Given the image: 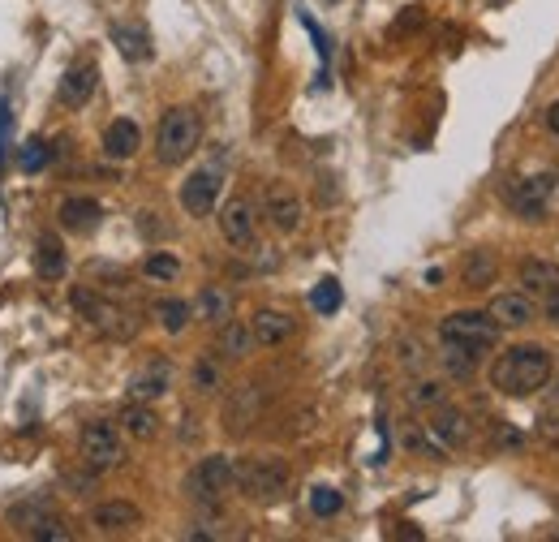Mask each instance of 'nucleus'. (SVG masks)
<instances>
[{
	"label": "nucleus",
	"instance_id": "nucleus-1",
	"mask_svg": "<svg viewBox=\"0 0 559 542\" xmlns=\"http://www.w3.org/2000/svg\"><path fill=\"white\" fill-rule=\"evenodd\" d=\"M551 370H555V353L547 345H512L491 366V388L512 396V401H525V396L547 388Z\"/></svg>",
	"mask_w": 559,
	"mask_h": 542
},
{
	"label": "nucleus",
	"instance_id": "nucleus-2",
	"mask_svg": "<svg viewBox=\"0 0 559 542\" xmlns=\"http://www.w3.org/2000/svg\"><path fill=\"white\" fill-rule=\"evenodd\" d=\"M233 487L254 504H276L293 491V469L276 456H246L233 465Z\"/></svg>",
	"mask_w": 559,
	"mask_h": 542
},
{
	"label": "nucleus",
	"instance_id": "nucleus-3",
	"mask_svg": "<svg viewBox=\"0 0 559 542\" xmlns=\"http://www.w3.org/2000/svg\"><path fill=\"white\" fill-rule=\"evenodd\" d=\"M198 142H203V117H198L194 108L177 104L160 117V130H155V160L164 168H177L198 151Z\"/></svg>",
	"mask_w": 559,
	"mask_h": 542
},
{
	"label": "nucleus",
	"instance_id": "nucleus-4",
	"mask_svg": "<svg viewBox=\"0 0 559 542\" xmlns=\"http://www.w3.org/2000/svg\"><path fill=\"white\" fill-rule=\"evenodd\" d=\"M499 327L486 310H456V315H448L439 323V340L443 349H456V353H469V358H482L486 349L499 345Z\"/></svg>",
	"mask_w": 559,
	"mask_h": 542
},
{
	"label": "nucleus",
	"instance_id": "nucleus-5",
	"mask_svg": "<svg viewBox=\"0 0 559 542\" xmlns=\"http://www.w3.org/2000/svg\"><path fill=\"white\" fill-rule=\"evenodd\" d=\"M78 452H82V465L91 469V474H108V469H117V465L125 461V444H121L117 426L104 422V418L82 426Z\"/></svg>",
	"mask_w": 559,
	"mask_h": 542
},
{
	"label": "nucleus",
	"instance_id": "nucleus-6",
	"mask_svg": "<svg viewBox=\"0 0 559 542\" xmlns=\"http://www.w3.org/2000/svg\"><path fill=\"white\" fill-rule=\"evenodd\" d=\"M228 491H233V456H224V452L203 456L185 474V495L198 499V504H220Z\"/></svg>",
	"mask_w": 559,
	"mask_h": 542
},
{
	"label": "nucleus",
	"instance_id": "nucleus-7",
	"mask_svg": "<svg viewBox=\"0 0 559 542\" xmlns=\"http://www.w3.org/2000/svg\"><path fill=\"white\" fill-rule=\"evenodd\" d=\"M74 310L95 327V332H104V336H112V340H125V336H134V315L129 310H121V306H112V302H104L99 293H91V289H74Z\"/></svg>",
	"mask_w": 559,
	"mask_h": 542
},
{
	"label": "nucleus",
	"instance_id": "nucleus-8",
	"mask_svg": "<svg viewBox=\"0 0 559 542\" xmlns=\"http://www.w3.org/2000/svg\"><path fill=\"white\" fill-rule=\"evenodd\" d=\"M555 194V177L538 173V177H516L504 185V203L512 207V216H521L529 224H538L547 216V198Z\"/></svg>",
	"mask_w": 559,
	"mask_h": 542
},
{
	"label": "nucleus",
	"instance_id": "nucleus-9",
	"mask_svg": "<svg viewBox=\"0 0 559 542\" xmlns=\"http://www.w3.org/2000/svg\"><path fill=\"white\" fill-rule=\"evenodd\" d=\"M426 435L435 439V448L439 452H461L469 448V439H473V426L461 409H452L448 401L435 405V413H430V422H426Z\"/></svg>",
	"mask_w": 559,
	"mask_h": 542
},
{
	"label": "nucleus",
	"instance_id": "nucleus-10",
	"mask_svg": "<svg viewBox=\"0 0 559 542\" xmlns=\"http://www.w3.org/2000/svg\"><path fill=\"white\" fill-rule=\"evenodd\" d=\"M215 203H220V173L215 168H198V173H190L181 181V211L194 220H203L215 211Z\"/></svg>",
	"mask_w": 559,
	"mask_h": 542
},
{
	"label": "nucleus",
	"instance_id": "nucleus-11",
	"mask_svg": "<svg viewBox=\"0 0 559 542\" xmlns=\"http://www.w3.org/2000/svg\"><path fill=\"white\" fill-rule=\"evenodd\" d=\"M220 233H224V241H228V246H237V250L254 246L258 216H254L250 198H228V203H224V211H220Z\"/></svg>",
	"mask_w": 559,
	"mask_h": 542
},
{
	"label": "nucleus",
	"instance_id": "nucleus-12",
	"mask_svg": "<svg viewBox=\"0 0 559 542\" xmlns=\"http://www.w3.org/2000/svg\"><path fill=\"white\" fill-rule=\"evenodd\" d=\"M91 525H95V534H104V538L134 534L142 525V508L129 504V499H104V504L91 512Z\"/></svg>",
	"mask_w": 559,
	"mask_h": 542
},
{
	"label": "nucleus",
	"instance_id": "nucleus-13",
	"mask_svg": "<svg viewBox=\"0 0 559 542\" xmlns=\"http://www.w3.org/2000/svg\"><path fill=\"white\" fill-rule=\"evenodd\" d=\"M95 87H99V69L91 61L82 65H69L61 82H56V99H61L65 108H86L95 99Z\"/></svg>",
	"mask_w": 559,
	"mask_h": 542
},
{
	"label": "nucleus",
	"instance_id": "nucleus-14",
	"mask_svg": "<svg viewBox=\"0 0 559 542\" xmlns=\"http://www.w3.org/2000/svg\"><path fill=\"white\" fill-rule=\"evenodd\" d=\"M263 211H267V220L276 224L280 233H297V228H301V216H306V207H301V198L289 190V185H267Z\"/></svg>",
	"mask_w": 559,
	"mask_h": 542
},
{
	"label": "nucleus",
	"instance_id": "nucleus-15",
	"mask_svg": "<svg viewBox=\"0 0 559 542\" xmlns=\"http://www.w3.org/2000/svg\"><path fill=\"white\" fill-rule=\"evenodd\" d=\"M56 220H61L65 233L86 237V233H95V228L104 224V207H99L95 198H86V194H69L61 203V211H56Z\"/></svg>",
	"mask_w": 559,
	"mask_h": 542
},
{
	"label": "nucleus",
	"instance_id": "nucleus-16",
	"mask_svg": "<svg viewBox=\"0 0 559 542\" xmlns=\"http://www.w3.org/2000/svg\"><path fill=\"white\" fill-rule=\"evenodd\" d=\"M293 332H297V319L284 315V310H258L250 319V336L258 349H276L284 340H293Z\"/></svg>",
	"mask_w": 559,
	"mask_h": 542
},
{
	"label": "nucleus",
	"instance_id": "nucleus-17",
	"mask_svg": "<svg viewBox=\"0 0 559 542\" xmlns=\"http://www.w3.org/2000/svg\"><path fill=\"white\" fill-rule=\"evenodd\" d=\"M172 388V366L168 362H147L129 379V401H160V396Z\"/></svg>",
	"mask_w": 559,
	"mask_h": 542
},
{
	"label": "nucleus",
	"instance_id": "nucleus-18",
	"mask_svg": "<svg viewBox=\"0 0 559 542\" xmlns=\"http://www.w3.org/2000/svg\"><path fill=\"white\" fill-rule=\"evenodd\" d=\"M499 327H529L538 319V310L534 302H529V293H499L491 297V310H486Z\"/></svg>",
	"mask_w": 559,
	"mask_h": 542
},
{
	"label": "nucleus",
	"instance_id": "nucleus-19",
	"mask_svg": "<svg viewBox=\"0 0 559 542\" xmlns=\"http://www.w3.org/2000/svg\"><path fill=\"white\" fill-rule=\"evenodd\" d=\"M138 147H142V130L129 117H117L104 130V155L108 160H134Z\"/></svg>",
	"mask_w": 559,
	"mask_h": 542
},
{
	"label": "nucleus",
	"instance_id": "nucleus-20",
	"mask_svg": "<svg viewBox=\"0 0 559 542\" xmlns=\"http://www.w3.org/2000/svg\"><path fill=\"white\" fill-rule=\"evenodd\" d=\"M112 44H117V52L125 56V61H134V65H142V61H151V35H147V26H134V22H117L112 26Z\"/></svg>",
	"mask_w": 559,
	"mask_h": 542
},
{
	"label": "nucleus",
	"instance_id": "nucleus-21",
	"mask_svg": "<svg viewBox=\"0 0 559 542\" xmlns=\"http://www.w3.org/2000/svg\"><path fill=\"white\" fill-rule=\"evenodd\" d=\"M121 426H125V435H134V439H142V444H151V439L160 435V413H155L147 401H129L121 409Z\"/></svg>",
	"mask_w": 559,
	"mask_h": 542
},
{
	"label": "nucleus",
	"instance_id": "nucleus-22",
	"mask_svg": "<svg viewBox=\"0 0 559 542\" xmlns=\"http://www.w3.org/2000/svg\"><path fill=\"white\" fill-rule=\"evenodd\" d=\"M198 319L211 323V327H224L228 319H233V297H228V289H203L198 293V302L190 306Z\"/></svg>",
	"mask_w": 559,
	"mask_h": 542
},
{
	"label": "nucleus",
	"instance_id": "nucleus-23",
	"mask_svg": "<svg viewBox=\"0 0 559 542\" xmlns=\"http://www.w3.org/2000/svg\"><path fill=\"white\" fill-rule=\"evenodd\" d=\"M461 276H465V289H486V284H495V276H499V259L491 250H469Z\"/></svg>",
	"mask_w": 559,
	"mask_h": 542
},
{
	"label": "nucleus",
	"instance_id": "nucleus-24",
	"mask_svg": "<svg viewBox=\"0 0 559 542\" xmlns=\"http://www.w3.org/2000/svg\"><path fill=\"white\" fill-rule=\"evenodd\" d=\"M35 276L39 280H61L65 276V250L56 237H39L35 241Z\"/></svg>",
	"mask_w": 559,
	"mask_h": 542
},
{
	"label": "nucleus",
	"instance_id": "nucleus-25",
	"mask_svg": "<svg viewBox=\"0 0 559 542\" xmlns=\"http://www.w3.org/2000/svg\"><path fill=\"white\" fill-rule=\"evenodd\" d=\"M258 409H263V396H258L254 383L237 388V401L228 405V431H246V426L258 418Z\"/></svg>",
	"mask_w": 559,
	"mask_h": 542
},
{
	"label": "nucleus",
	"instance_id": "nucleus-26",
	"mask_svg": "<svg viewBox=\"0 0 559 542\" xmlns=\"http://www.w3.org/2000/svg\"><path fill=\"white\" fill-rule=\"evenodd\" d=\"M521 284H525V293L542 297L547 289H555V284H559V267L547 263V259H525L521 263Z\"/></svg>",
	"mask_w": 559,
	"mask_h": 542
},
{
	"label": "nucleus",
	"instance_id": "nucleus-27",
	"mask_svg": "<svg viewBox=\"0 0 559 542\" xmlns=\"http://www.w3.org/2000/svg\"><path fill=\"white\" fill-rule=\"evenodd\" d=\"M190 315L194 310H190V302H181V297H164V302L155 306V319H160L168 336H181L185 327H190Z\"/></svg>",
	"mask_w": 559,
	"mask_h": 542
},
{
	"label": "nucleus",
	"instance_id": "nucleus-28",
	"mask_svg": "<svg viewBox=\"0 0 559 542\" xmlns=\"http://www.w3.org/2000/svg\"><path fill=\"white\" fill-rule=\"evenodd\" d=\"M250 349H254L250 327H246V323H237V319H228V323H224V332H220V353H224V358H246Z\"/></svg>",
	"mask_w": 559,
	"mask_h": 542
},
{
	"label": "nucleus",
	"instance_id": "nucleus-29",
	"mask_svg": "<svg viewBox=\"0 0 559 542\" xmlns=\"http://www.w3.org/2000/svg\"><path fill=\"white\" fill-rule=\"evenodd\" d=\"M48 160H52V147L43 138H26L22 147H18V173H26V177L43 173V168H48Z\"/></svg>",
	"mask_w": 559,
	"mask_h": 542
},
{
	"label": "nucleus",
	"instance_id": "nucleus-30",
	"mask_svg": "<svg viewBox=\"0 0 559 542\" xmlns=\"http://www.w3.org/2000/svg\"><path fill=\"white\" fill-rule=\"evenodd\" d=\"M190 379H194V392H203V396L224 388V370H220V362H215V358H198L194 370H190Z\"/></svg>",
	"mask_w": 559,
	"mask_h": 542
},
{
	"label": "nucleus",
	"instance_id": "nucleus-31",
	"mask_svg": "<svg viewBox=\"0 0 559 542\" xmlns=\"http://www.w3.org/2000/svg\"><path fill=\"white\" fill-rule=\"evenodd\" d=\"M340 302H344V293H340V284H336L332 276H327V280H319V284H314V289H310V306L319 310V315H336V310H340Z\"/></svg>",
	"mask_w": 559,
	"mask_h": 542
},
{
	"label": "nucleus",
	"instance_id": "nucleus-32",
	"mask_svg": "<svg viewBox=\"0 0 559 542\" xmlns=\"http://www.w3.org/2000/svg\"><path fill=\"white\" fill-rule=\"evenodd\" d=\"M443 401H448V388H443L439 379H422V383H413L409 388V405L413 409H435Z\"/></svg>",
	"mask_w": 559,
	"mask_h": 542
},
{
	"label": "nucleus",
	"instance_id": "nucleus-33",
	"mask_svg": "<svg viewBox=\"0 0 559 542\" xmlns=\"http://www.w3.org/2000/svg\"><path fill=\"white\" fill-rule=\"evenodd\" d=\"M344 508V499H340V491L336 487H310V512L314 517H336V512Z\"/></svg>",
	"mask_w": 559,
	"mask_h": 542
},
{
	"label": "nucleus",
	"instance_id": "nucleus-34",
	"mask_svg": "<svg viewBox=\"0 0 559 542\" xmlns=\"http://www.w3.org/2000/svg\"><path fill=\"white\" fill-rule=\"evenodd\" d=\"M26 534H31V538H39V542H69V530H65V521L61 517H48V512H43V517L31 525V530H26Z\"/></svg>",
	"mask_w": 559,
	"mask_h": 542
},
{
	"label": "nucleus",
	"instance_id": "nucleus-35",
	"mask_svg": "<svg viewBox=\"0 0 559 542\" xmlns=\"http://www.w3.org/2000/svg\"><path fill=\"white\" fill-rule=\"evenodd\" d=\"M142 271H147L151 280H177L181 276V263L172 259V254H151V259L142 263Z\"/></svg>",
	"mask_w": 559,
	"mask_h": 542
},
{
	"label": "nucleus",
	"instance_id": "nucleus-36",
	"mask_svg": "<svg viewBox=\"0 0 559 542\" xmlns=\"http://www.w3.org/2000/svg\"><path fill=\"white\" fill-rule=\"evenodd\" d=\"M301 26L310 31V39H314V48H319V56H323V74H327V61H332V39L323 35V26L310 18V13H301Z\"/></svg>",
	"mask_w": 559,
	"mask_h": 542
},
{
	"label": "nucleus",
	"instance_id": "nucleus-37",
	"mask_svg": "<svg viewBox=\"0 0 559 542\" xmlns=\"http://www.w3.org/2000/svg\"><path fill=\"white\" fill-rule=\"evenodd\" d=\"M39 517H43V499H31V504H22V508L9 512V521H13V525H26V530H31Z\"/></svg>",
	"mask_w": 559,
	"mask_h": 542
},
{
	"label": "nucleus",
	"instance_id": "nucleus-38",
	"mask_svg": "<svg viewBox=\"0 0 559 542\" xmlns=\"http://www.w3.org/2000/svg\"><path fill=\"white\" fill-rule=\"evenodd\" d=\"M542 315H547V319L559 327V284H555V289L542 293Z\"/></svg>",
	"mask_w": 559,
	"mask_h": 542
},
{
	"label": "nucleus",
	"instance_id": "nucleus-39",
	"mask_svg": "<svg viewBox=\"0 0 559 542\" xmlns=\"http://www.w3.org/2000/svg\"><path fill=\"white\" fill-rule=\"evenodd\" d=\"M547 130H551V134L559 138V99H555V104L547 108Z\"/></svg>",
	"mask_w": 559,
	"mask_h": 542
},
{
	"label": "nucleus",
	"instance_id": "nucleus-40",
	"mask_svg": "<svg viewBox=\"0 0 559 542\" xmlns=\"http://www.w3.org/2000/svg\"><path fill=\"white\" fill-rule=\"evenodd\" d=\"M499 444H504V448H516V444H521V435H516V431H499Z\"/></svg>",
	"mask_w": 559,
	"mask_h": 542
},
{
	"label": "nucleus",
	"instance_id": "nucleus-41",
	"mask_svg": "<svg viewBox=\"0 0 559 542\" xmlns=\"http://www.w3.org/2000/svg\"><path fill=\"white\" fill-rule=\"evenodd\" d=\"M5 125H9V117H5V108H0V160H5Z\"/></svg>",
	"mask_w": 559,
	"mask_h": 542
},
{
	"label": "nucleus",
	"instance_id": "nucleus-42",
	"mask_svg": "<svg viewBox=\"0 0 559 542\" xmlns=\"http://www.w3.org/2000/svg\"><path fill=\"white\" fill-rule=\"evenodd\" d=\"M547 388H551V396H555V401H559V366L551 370V379H547Z\"/></svg>",
	"mask_w": 559,
	"mask_h": 542
}]
</instances>
